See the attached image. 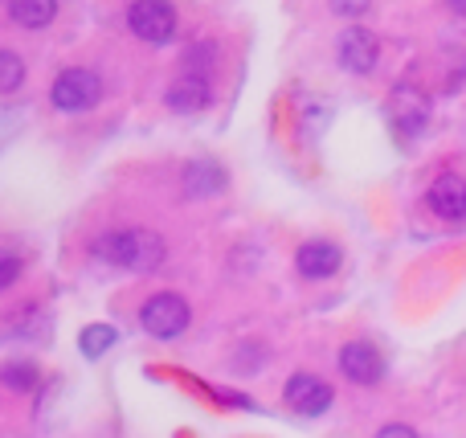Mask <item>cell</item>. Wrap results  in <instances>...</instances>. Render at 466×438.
<instances>
[{
  "label": "cell",
  "instance_id": "obj_1",
  "mask_svg": "<svg viewBox=\"0 0 466 438\" xmlns=\"http://www.w3.org/2000/svg\"><path fill=\"white\" fill-rule=\"evenodd\" d=\"M90 254L106 267H123L147 275V270H160L168 259V242H164L156 229L131 226V229H103V234L90 242Z\"/></svg>",
  "mask_w": 466,
  "mask_h": 438
},
{
  "label": "cell",
  "instance_id": "obj_2",
  "mask_svg": "<svg viewBox=\"0 0 466 438\" xmlns=\"http://www.w3.org/2000/svg\"><path fill=\"white\" fill-rule=\"evenodd\" d=\"M188 324H193V308L177 291H160L139 308V328L156 341H177V336L188 332Z\"/></svg>",
  "mask_w": 466,
  "mask_h": 438
},
{
  "label": "cell",
  "instance_id": "obj_3",
  "mask_svg": "<svg viewBox=\"0 0 466 438\" xmlns=\"http://www.w3.org/2000/svg\"><path fill=\"white\" fill-rule=\"evenodd\" d=\"M103 98V78L95 70H82V66H70L54 78L49 87V103L66 115H78V111H90V107Z\"/></svg>",
  "mask_w": 466,
  "mask_h": 438
},
{
  "label": "cell",
  "instance_id": "obj_4",
  "mask_svg": "<svg viewBox=\"0 0 466 438\" xmlns=\"http://www.w3.org/2000/svg\"><path fill=\"white\" fill-rule=\"evenodd\" d=\"M177 8L168 0H131L127 5V29L144 46H168L177 37Z\"/></svg>",
  "mask_w": 466,
  "mask_h": 438
},
{
  "label": "cell",
  "instance_id": "obj_5",
  "mask_svg": "<svg viewBox=\"0 0 466 438\" xmlns=\"http://www.w3.org/2000/svg\"><path fill=\"white\" fill-rule=\"evenodd\" d=\"M336 57H339V66H344L348 74L369 78V74L377 70V62H380L377 33L364 29V25H348V29L339 33V41H336Z\"/></svg>",
  "mask_w": 466,
  "mask_h": 438
},
{
  "label": "cell",
  "instance_id": "obj_6",
  "mask_svg": "<svg viewBox=\"0 0 466 438\" xmlns=\"http://www.w3.org/2000/svg\"><path fill=\"white\" fill-rule=\"evenodd\" d=\"M282 398H287V406L295 410V414L303 418H319L323 410L331 406V398H336V390H331L323 377L315 373H295L287 382V390H282Z\"/></svg>",
  "mask_w": 466,
  "mask_h": 438
},
{
  "label": "cell",
  "instance_id": "obj_7",
  "mask_svg": "<svg viewBox=\"0 0 466 438\" xmlns=\"http://www.w3.org/2000/svg\"><path fill=\"white\" fill-rule=\"evenodd\" d=\"M164 103H168V111H177V115H197V111H205V107L213 103L209 74L185 70L180 78L168 82V90H164Z\"/></svg>",
  "mask_w": 466,
  "mask_h": 438
},
{
  "label": "cell",
  "instance_id": "obj_8",
  "mask_svg": "<svg viewBox=\"0 0 466 438\" xmlns=\"http://www.w3.org/2000/svg\"><path fill=\"white\" fill-rule=\"evenodd\" d=\"M339 373L352 385H377L385 377V357L369 341H348L339 349Z\"/></svg>",
  "mask_w": 466,
  "mask_h": 438
},
{
  "label": "cell",
  "instance_id": "obj_9",
  "mask_svg": "<svg viewBox=\"0 0 466 438\" xmlns=\"http://www.w3.org/2000/svg\"><path fill=\"white\" fill-rule=\"evenodd\" d=\"M339 267H344V250L336 242H328V238H311V242H303L295 250V270L303 279H311V283L331 279Z\"/></svg>",
  "mask_w": 466,
  "mask_h": 438
},
{
  "label": "cell",
  "instance_id": "obj_10",
  "mask_svg": "<svg viewBox=\"0 0 466 438\" xmlns=\"http://www.w3.org/2000/svg\"><path fill=\"white\" fill-rule=\"evenodd\" d=\"M426 205L442 221H466V177H459V172L434 177V185L426 188Z\"/></svg>",
  "mask_w": 466,
  "mask_h": 438
},
{
  "label": "cell",
  "instance_id": "obj_11",
  "mask_svg": "<svg viewBox=\"0 0 466 438\" xmlns=\"http://www.w3.org/2000/svg\"><path fill=\"white\" fill-rule=\"evenodd\" d=\"M389 115H393V123L405 131V136H421L430 123V98L421 95L418 87L401 82V87L393 90V98H389Z\"/></svg>",
  "mask_w": 466,
  "mask_h": 438
},
{
  "label": "cell",
  "instance_id": "obj_12",
  "mask_svg": "<svg viewBox=\"0 0 466 438\" xmlns=\"http://www.w3.org/2000/svg\"><path fill=\"white\" fill-rule=\"evenodd\" d=\"M180 180H185V193L197 197V201H205V197H218L221 188H226V168L213 160H193L185 164V172H180Z\"/></svg>",
  "mask_w": 466,
  "mask_h": 438
},
{
  "label": "cell",
  "instance_id": "obj_13",
  "mask_svg": "<svg viewBox=\"0 0 466 438\" xmlns=\"http://www.w3.org/2000/svg\"><path fill=\"white\" fill-rule=\"evenodd\" d=\"M8 16L21 29H46L57 16V0H8Z\"/></svg>",
  "mask_w": 466,
  "mask_h": 438
},
{
  "label": "cell",
  "instance_id": "obj_14",
  "mask_svg": "<svg viewBox=\"0 0 466 438\" xmlns=\"http://www.w3.org/2000/svg\"><path fill=\"white\" fill-rule=\"evenodd\" d=\"M0 382L16 393H29L33 385H37V365H33V361H13V365L0 369Z\"/></svg>",
  "mask_w": 466,
  "mask_h": 438
},
{
  "label": "cell",
  "instance_id": "obj_15",
  "mask_svg": "<svg viewBox=\"0 0 466 438\" xmlns=\"http://www.w3.org/2000/svg\"><path fill=\"white\" fill-rule=\"evenodd\" d=\"M25 82V62L13 54V49H0V95H13Z\"/></svg>",
  "mask_w": 466,
  "mask_h": 438
},
{
  "label": "cell",
  "instance_id": "obj_16",
  "mask_svg": "<svg viewBox=\"0 0 466 438\" xmlns=\"http://www.w3.org/2000/svg\"><path fill=\"white\" fill-rule=\"evenodd\" d=\"M82 352H86V357H103L106 349H111L115 344V328H106V324H95V328H86V332H82Z\"/></svg>",
  "mask_w": 466,
  "mask_h": 438
},
{
  "label": "cell",
  "instance_id": "obj_17",
  "mask_svg": "<svg viewBox=\"0 0 466 438\" xmlns=\"http://www.w3.org/2000/svg\"><path fill=\"white\" fill-rule=\"evenodd\" d=\"M25 270V259L16 250H8V246H0V291H8V287L21 279Z\"/></svg>",
  "mask_w": 466,
  "mask_h": 438
},
{
  "label": "cell",
  "instance_id": "obj_18",
  "mask_svg": "<svg viewBox=\"0 0 466 438\" xmlns=\"http://www.w3.org/2000/svg\"><path fill=\"white\" fill-rule=\"evenodd\" d=\"M213 57H218L213 41H201L197 49H188V54H185V66H188L193 74H209V62H213Z\"/></svg>",
  "mask_w": 466,
  "mask_h": 438
},
{
  "label": "cell",
  "instance_id": "obj_19",
  "mask_svg": "<svg viewBox=\"0 0 466 438\" xmlns=\"http://www.w3.org/2000/svg\"><path fill=\"white\" fill-rule=\"evenodd\" d=\"M372 8V0H331V13L336 16H364Z\"/></svg>",
  "mask_w": 466,
  "mask_h": 438
},
{
  "label": "cell",
  "instance_id": "obj_20",
  "mask_svg": "<svg viewBox=\"0 0 466 438\" xmlns=\"http://www.w3.org/2000/svg\"><path fill=\"white\" fill-rule=\"evenodd\" d=\"M372 438H418V431H413V426H405V423H389V426H380Z\"/></svg>",
  "mask_w": 466,
  "mask_h": 438
},
{
  "label": "cell",
  "instance_id": "obj_21",
  "mask_svg": "<svg viewBox=\"0 0 466 438\" xmlns=\"http://www.w3.org/2000/svg\"><path fill=\"white\" fill-rule=\"evenodd\" d=\"M446 5H451L454 16H462V21H466V0H446Z\"/></svg>",
  "mask_w": 466,
  "mask_h": 438
}]
</instances>
